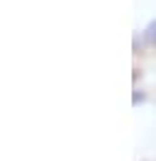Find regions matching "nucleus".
<instances>
[{
  "mask_svg": "<svg viewBox=\"0 0 156 161\" xmlns=\"http://www.w3.org/2000/svg\"><path fill=\"white\" fill-rule=\"evenodd\" d=\"M144 42L149 44V47H154V49H156V20H151L149 25H146V30H144Z\"/></svg>",
  "mask_w": 156,
  "mask_h": 161,
  "instance_id": "nucleus-1",
  "label": "nucleus"
}]
</instances>
